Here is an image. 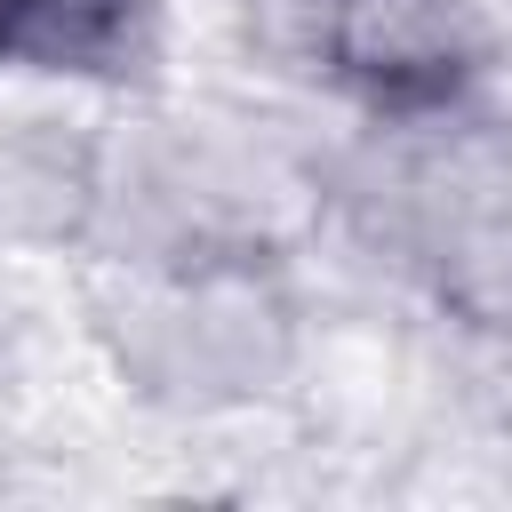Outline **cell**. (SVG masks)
Listing matches in <instances>:
<instances>
[{
  "label": "cell",
  "mask_w": 512,
  "mask_h": 512,
  "mask_svg": "<svg viewBox=\"0 0 512 512\" xmlns=\"http://www.w3.org/2000/svg\"><path fill=\"white\" fill-rule=\"evenodd\" d=\"M120 368L176 408H232L280 384L296 328L256 248L216 256H152V280L120 304Z\"/></svg>",
  "instance_id": "obj_1"
},
{
  "label": "cell",
  "mask_w": 512,
  "mask_h": 512,
  "mask_svg": "<svg viewBox=\"0 0 512 512\" xmlns=\"http://www.w3.org/2000/svg\"><path fill=\"white\" fill-rule=\"evenodd\" d=\"M96 216H104V168L88 144H64L40 120L0 136V248H56L80 240Z\"/></svg>",
  "instance_id": "obj_2"
},
{
  "label": "cell",
  "mask_w": 512,
  "mask_h": 512,
  "mask_svg": "<svg viewBox=\"0 0 512 512\" xmlns=\"http://www.w3.org/2000/svg\"><path fill=\"white\" fill-rule=\"evenodd\" d=\"M432 256H440V304H448L464 328L512 344V208H496V216H456Z\"/></svg>",
  "instance_id": "obj_3"
}]
</instances>
